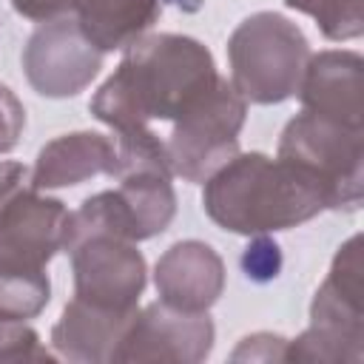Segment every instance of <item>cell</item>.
Returning a JSON list of instances; mask_svg holds the SVG:
<instances>
[{"instance_id":"cell-1","label":"cell","mask_w":364,"mask_h":364,"mask_svg":"<svg viewBox=\"0 0 364 364\" xmlns=\"http://www.w3.org/2000/svg\"><path fill=\"white\" fill-rule=\"evenodd\" d=\"M219 71L208 46L185 34H142L125 48L117 71L91 97V114L114 134L136 131L151 119H176L196 105Z\"/></svg>"},{"instance_id":"cell-12","label":"cell","mask_w":364,"mask_h":364,"mask_svg":"<svg viewBox=\"0 0 364 364\" xmlns=\"http://www.w3.org/2000/svg\"><path fill=\"white\" fill-rule=\"evenodd\" d=\"M361 91H364L361 54L330 48V51L310 54L296 94L304 111L350 128H361L364 122Z\"/></svg>"},{"instance_id":"cell-22","label":"cell","mask_w":364,"mask_h":364,"mask_svg":"<svg viewBox=\"0 0 364 364\" xmlns=\"http://www.w3.org/2000/svg\"><path fill=\"white\" fill-rule=\"evenodd\" d=\"M287 338L276 333H253L230 353L233 361H284Z\"/></svg>"},{"instance_id":"cell-9","label":"cell","mask_w":364,"mask_h":364,"mask_svg":"<svg viewBox=\"0 0 364 364\" xmlns=\"http://www.w3.org/2000/svg\"><path fill=\"white\" fill-rule=\"evenodd\" d=\"M213 321L208 313H185L165 301H154L131 318L114 361H168L199 364L213 350Z\"/></svg>"},{"instance_id":"cell-14","label":"cell","mask_w":364,"mask_h":364,"mask_svg":"<svg viewBox=\"0 0 364 364\" xmlns=\"http://www.w3.org/2000/svg\"><path fill=\"white\" fill-rule=\"evenodd\" d=\"M117 173V145L114 136L97 131H74L46 142L28 173L37 191L71 188L94 176Z\"/></svg>"},{"instance_id":"cell-16","label":"cell","mask_w":364,"mask_h":364,"mask_svg":"<svg viewBox=\"0 0 364 364\" xmlns=\"http://www.w3.org/2000/svg\"><path fill=\"white\" fill-rule=\"evenodd\" d=\"M173 176L165 173H128L119 179V196L125 202V210L131 216L134 242L151 239L176 216V193L171 185Z\"/></svg>"},{"instance_id":"cell-4","label":"cell","mask_w":364,"mask_h":364,"mask_svg":"<svg viewBox=\"0 0 364 364\" xmlns=\"http://www.w3.org/2000/svg\"><path fill=\"white\" fill-rule=\"evenodd\" d=\"M310 43L304 31L276 11L245 17L228 40L230 82L253 105H279L299 91Z\"/></svg>"},{"instance_id":"cell-3","label":"cell","mask_w":364,"mask_h":364,"mask_svg":"<svg viewBox=\"0 0 364 364\" xmlns=\"http://www.w3.org/2000/svg\"><path fill=\"white\" fill-rule=\"evenodd\" d=\"M361 236H350L327 279L313 296L310 327L299 338H287L284 361L310 364H361L364 358V273Z\"/></svg>"},{"instance_id":"cell-10","label":"cell","mask_w":364,"mask_h":364,"mask_svg":"<svg viewBox=\"0 0 364 364\" xmlns=\"http://www.w3.org/2000/svg\"><path fill=\"white\" fill-rule=\"evenodd\" d=\"M68 208L31 182L0 208V270H46L63 250Z\"/></svg>"},{"instance_id":"cell-7","label":"cell","mask_w":364,"mask_h":364,"mask_svg":"<svg viewBox=\"0 0 364 364\" xmlns=\"http://www.w3.org/2000/svg\"><path fill=\"white\" fill-rule=\"evenodd\" d=\"M100 68L102 51L82 34L80 23L71 17L40 23L23 48L26 80L40 97L48 100L77 97L91 85Z\"/></svg>"},{"instance_id":"cell-8","label":"cell","mask_w":364,"mask_h":364,"mask_svg":"<svg viewBox=\"0 0 364 364\" xmlns=\"http://www.w3.org/2000/svg\"><path fill=\"white\" fill-rule=\"evenodd\" d=\"M74 270V296L108 310H136L148 284L145 256L136 242L94 233L65 250Z\"/></svg>"},{"instance_id":"cell-5","label":"cell","mask_w":364,"mask_h":364,"mask_svg":"<svg viewBox=\"0 0 364 364\" xmlns=\"http://www.w3.org/2000/svg\"><path fill=\"white\" fill-rule=\"evenodd\" d=\"M276 156L313 176L330 210H355L364 199V128L301 111L282 136Z\"/></svg>"},{"instance_id":"cell-21","label":"cell","mask_w":364,"mask_h":364,"mask_svg":"<svg viewBox=\"0 0 364 364\" xmlns=\"http://www.w3.org/2000/svg\"><path fill=\"white\" fill-rule=\"evenodd\" d=\"M23 128H26V108L17 100V94L0 82V154L17 148Z\"/></svg>"},{"instance_id":"cell-13","label":"cell","mask_w":364,"mask_h":364,"mask_svg":"<svg viewBox=\"0 0 364 364\" xmlns=\"http://www.w3.org/2000/svg\"><path fill=\"white\" fill-rule=\"evenodd\" d=\"M136 310H108L74 296L51 327V347L60 358L77 364H114V353Z\"/></svg>"},{"instance_id":"cell-18","label":"cell","mask_w":364,"mask_h":364,"mask_svg":"<svg viewBox=\"0 0 364 364\" xmlns=\"http://www.w3.org/2000/svg\"><path fill=\"white\" fill-rule=\"evenodd\" d=\"M287 9L316 20L327 40H358L364 34V0H284Z\"/></svg>"},{"instance_id":"cell-6","label":"cell","mask_w":364,"mask_h":364,"mask_svg":"<svg viewBox=\"0 0 364 364\" xmlns=\"http://www.w3.org/2000/svg\"><path fill=\"white\" fill-rule=\"evenodd\" d=\"M247 117L245 97L230 80L219 82L182 117L173 119V131L165 139V154L173 176L185 182H205L228 159L239 154V131Z\"/></svg>"},{"instance_id":"cell-23","label":"cell","mask_w":364,"mask_h":364,"mask_svg":"<svg viewBox=\"0 0 364 364\" xmlns=\"http://www.w3.org/2000/svg\"><path fill=\"white\" fill-rule=\"evenodd\" d=\"M17 14L34 20V23H48L57 17H68L74 11L77 0H9Z\"/></svg>"},{"instance_id":"cell-17","label":"cell","mask_w":364,"mask_h":364,"mask_svg":"<svg viewBox=\"0 0 364 364\" xmlns=\"http://www.w3.org/2000/svg\"><path fill=\"white\" fill-rule=\"evenodd\" d=\"M51 299L46 270H0V316L14 321L37 318Z\"/></svg>"},{"instance_id":"cell-15","label":"cell","mask_w":364,"mask_h":364,"mask_svg":"<svg viewBox=\"0 0 364 364\" xmlns=\"http://www.w3.org/2000/svg\"><path fill=\"white\" fill-rule=\"evenodd\" d=\"M77 23L82 34L105 54L136 43L162 11L159 0H77Z\"/></svg>"},{"instance_id":"cell-11","label":"cell","mask_w":364,"mask_h":364,"mask_svg":"<svg viewBox=\"0 0 364 364\" xmlns=\"http://www.w3.org/2000/svg\"><path fill=\"white\" fill-rule=\"evenodd\" d=\"M154 284L159 301L185 313H208L225 290V262L208 242L185 239L156 259Z\"/></svg>"},{"instance_id":"cell-20","label":"cell","mask_w":364,"mask_h":364,"mask_svg":"<svg viewBox=\"0 0 364 364\" xmlns=\"http://www.w3.org/2000/svg\"><path fill=\"white\" fill-rule=\"evenodd\" d=\"M279 270H282V247L267 233L250 236V245L242 253V273L250 282L262 284V282H273Z\"/></svg>"},{"instance_id":"cell-19","label":"cell","mask_w":364,"mask_h":364,"mask_svg":"<svg viewBox=\"0 0 364 364\" xmlns=\"http://www.w3.org/2000/svg\"><path fill=\"white\" fill-rule=\"evenodd\" d=\"M17 361H54V355L40 347V336L28 327V321L0 316V364Z\"/></svg>"},{"instance_id":"cell-2","label":"cell","mask_w":364,"mask_h":364,"mask_svg":"<svg viewBox=\"0 0 364 364\" xmlns=\"http://www.w3.org/2000/svg\"><path fill=\"white\" fill-rule=\"evenodd\" d=\"M202 185V208L210 222L239 236L290 230L330 210L313 176L259 151L236 154Z\"/></svg>"},{"instance_id":"cell-24","label":"cell","mask_w":364,"mask_h":364,"mask_svg":"<svg viewBox=\"0 0 364 364\" xmlns=\"http://www.w3.org/2000/svg\"><path fill=\"white\" fill-rule=\"evenodd\" d=\"M28 168L20 165V162H0V208L17 193L23 191L31 179H28Z\"/></svg>"}]
</instances>
